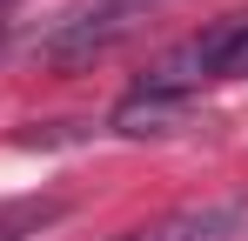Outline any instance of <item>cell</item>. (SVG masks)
Returning <instances> with one entry per match:
<instances>
[{
    "label": "cell",
    "mask_w": 248,
    "mask_h": 241,
    "mask_svg": "<svg viewBox=\"0 0 248 241\" xmlns=\"http://www.w3.org/2000/svg\"><path fill=\"white\" fill-rule=\"evenodd\" d=\"M248 228V201H195V208H174L161 221H141L114 241H235Z\"/></svg>",
    "instance_id": "obj_3"
},
{
    "label": "cell",
    "mask_w": 248,
    "mask_h": 241,
    "mask_svg": "<svg viewBox=\"0 0 248 241\" xmlns=\"http://www.w3.org/2000/svg\"><path fill=\"white\" fill-rule=\"evenodd\" d=\"M61 208L54 201H41V208H14V214H0V241H20L27 228H41V221H54Z\"/></svg>",
    "instance_id": "obj_5"
},
{
    "label": "cell",
    "mask_w": 248,
    "mask_h": 241,
    "mask_svg": "<svg viewBox=\"0 0 248 241\" xmlns=\"http://www.w3.org/2000/svg\"><path fill=\"white\" fill-rule=\"evenodd\" d=\"M188 114V101L181 94H155V87H141V94H127L121 107H114V134H168L174 120Z\"/></svg>",
    "instance_id": "obj_4"
},
{
    "label": "cell",
    "mask_w": 248,
    "mask_h": 241,
    "mask_svg": "<svg viewBox=\"0 0 248 241\" xmlns=\"http://www.w3.org/2000/svg\"><path fill=\"white\" fill-rule=\"evenodd\" d=\"M134 20H141V0H87L81 14H67V20L47 34V60H54V67H81L94 54H108Z\"/></svg>",
    "instance_id": "obj_2"
},
{
    "label": "cell",
    "mask_w": 248,
    "mask_h": 241,
    "mask_svg": "<svg viewBox=\"0 0 248 241\" xmlns=\"http://www.w3.org/2000/svg\"><path fill=\"white\" fill-rule=\"evenodd\" d=\"M242 74H248V14H221V20H208L202 34H188L181 47H168L161 60L148 67L141 87L188 101L202 80H242Z\"/></svg>",
    "instance_id": "obj_1"
}]
</instances>
